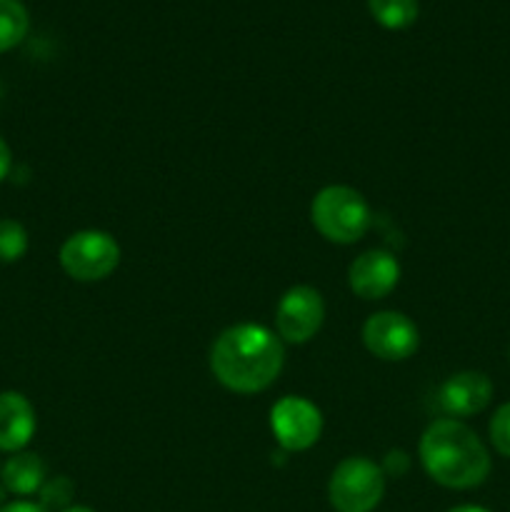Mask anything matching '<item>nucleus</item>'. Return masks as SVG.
Wrapping results in <instances>:
<instances>
[{
	"mask_svg": "<svg viewBox=\"0 0 510 512\" xmlns=\"http://www.w3.org/2000/svg\"><path fill=\"white\" fill-rule=\"evenodd\" d=\"M285 350L280 335L255 323L223 330L210 350V370L233 393H260L283 370Z\"/></svg>",
	"mask_w": 510,
	"mask_h": 512,
	"instance_id": "1",
	"label": "nucleus"
},
{
	"mask_svg": "<svg viewBox=\"0 0 510 512\" xmlns=\"http://www.w3.org/2000/svg\"><path fill=\"white\" fill-rule=\"evenodd\" d=\"M420 463L443 488L470 490L490 475V455L483 440L455 418L435 420L420 438Z\"/></svg>",
	"mask_w": 510,
	"mask_h": 512,
	"instance_id": "2",
	"label": "nucleus"
},
{
	"mask_svg": "<svg viewBox=\"0 0 510 512\" xmlns=\"http://www.w3.org/2000/svg\"><path fill=\"white\" fill-rule=\"evenodd\" d=\"M310 218L325 240L340 245L360 240L373 223L370 205L358 190L348 185H328L320 190L310 205Z\"/></svg>",
	"mask_w": 510,
	"mask_h": 512,
	"instance_id": "3",
	"label": "nucleus"
},
{
	"mask_svg": "<svg viewBox=\"0 0 510 512\" xmlns=\"http://www.w3.org/2000/svg\"><path fill=\"white\" fill-rule=\"evenodd\" d=\"M385 493V473L368 458H348L333 470L328 498L338 512H373Z\"/></svg>",
	"mask_w": 510,
	"mask_h": 512,
	"instance_id": "4",
	"label": "nucleus"
},
{
	"mask_svg": "<svg viewBox=\"0 0 510 512\" xmlns=\"http://www.w3.org/2000/svg\"><path fill=\"white\" fill-rule=\"evenodd\" d=\"M120 245L103 230H80L70 235L60 248V265L65 273L80 283L103 280L118 268Z\"/></svg>",
	"mask_w": 510,
	"mask_h": 512,
	"instance_id": "5",
	"label": "nucleus"
},
{
	"mask_svg": "<svg viewBox=\"0 0 510 512\" xmlns=\"http://www.w3.org/2000/svg\"><path fill=\"white\" fill-rule=\"evenodd\" d=\"M325 320L323 298L310 285H295L280 298L275 308V330L288 343H308Z\"/></svg>",
	"mask_w": 510,
	"mask_h": 512,
	"instance_id": "6",
	"label": "nucleus"
},
{
	"mask_svg": "<svg viewBox=\"0 0 510 512\" xmlns=\"http://www.w3.org/2000/svg\"><path fill=\"white\" fill-rule=\"evenodd\" d=\"M363 343L375 358L395 363V360H408L418 350L420 335L413 320L405 318L403 313L383 310L365 320Z\"/></svg>",
	"mask_w": 510,
	"mask_h": 512,
	"instance_id": "7",
	"label": "nucleus"
},
{
	"mask_svg": "<svg viewBox=\"0 0 510 512\" xmlns=\"http://www.w3.org/2000/svg\"><path fill=\"white\" fill-rule=\"evenodd\" d=\"M270 428H273L275 440L285 450H308L310 445L318 443L320 430H323V415L310 400L288 398L278 400L270 410Z\"/></svg>",
	"mask_w": 510,
	"mask_h": 512,
	"instance_id": "8",
	"label": "nucleus"
},
{
	"mask_svg": "<svg viewBox=\"0 0 510 512\" xmlns=\"http://www.w3.org/2000/svg\"><path fill=\"white\" fill-rule=\"evenodd\" d=\"M493 400V383L485 373L478 370H463L455 373L440 385L438 405L450 418H470L483 413Z\"/></svg>",
	"mask_w": 510,
	"mask_h": 512,
	"instance_id": "9",
	"label": "nucleus"
},
{
	"mask_svg": "<svg viewBox=\"0 0 510 512\" xmlns=\"http://www.w3.org/2000/svg\"><path fill=\"white\" fill-rule=\"evenodd\" d=\"M400 280V265L388 250H368L353 260L348 270V283L358 298L380 300L393 293Z\"/></svg>",
	"mask_w": 510,
	"mask_h": 512,
	"instance_id": "10",
	"label": "nucleus"
},
{
	"mask_svg": "<svg viewBox=\"0 0 510 512\" xmlns=\"http://www.w3.org/2000/svg\"><path fill=\"white\" fill-rule=\"evenodd\" d=\"M35 433V410L25 395L0 393V450L20 453Z\"/></svg>",
	"mask_w": 510,
	"mask_h": 512,
	"instance_id": "11",
	"label": "nucleus"
},
{
	"mask_svg": "<svg viewBox=\"0 0 510 512\" xmlns=\"http://www.w3.org/2000/svg\"><path fill=\"white\" fill-rule=\"evenodd\" d=\"M3 485L13 495L40 493L45 485V465L35 453H15L3 468Z\"/></svg>",
	"mask_w": 510,
	"mask_h": 512,
	"instance_id": "12",
	"label": "nucleus"
},
{
	"mask_svg": "<svg viewBox=\"0 0 510 512\" xmlns=\"http://www.w3.org/2000/svg\"><path fill=\"white\" fill-rule=\"evenodd\" d=\"M28 25V10L20 0H0V53L23 43Z\"/></svg>",
	"mask_w": 510,
	"mask_h": 512,
	"instance_id": "13",
	"label": "nucleus"
},
{
	"mask_svg": "<svg viewBox=\"0 0 510 512\" xmlns=\"http://www.w3.org/2000/svg\"><path fill=\"white\" fill-rule=\"evenodd\" d=\"M370 15L388 30H403L418 18V0H368Z\"/></svg>",
	"mask_w": 510,
	"mask_h": 512,
	"instance_id": "14",
	"label": "nucleus"
},
{
	"mask_svg": "<svg viewBox=\"0 0 510 512\" xmlns=\"http://www.w3.org/2000/svg\"><path fill=\"white\" fill-rule=\"evenodd\" d=\"M28 250V233L15 220H0V263H15Z\"/></svg>",
	"mask_w": 510,
	"mask_h": 512,
	"instance_id": "15",
	"label": "nucleus"
},
{
	"mask_svg": "<svg viewBox=\"0 0 510 512\" xmlns=\"http://www.w3.org/2000/svg\"><path fill=\"white\" fill-rule=\"evenodd\" d=\"M488 433L495 450H498L500 455H505V458H510V403L500 405V408L495 410V415L490 418Z\"/></svg>",
	"mask_w": 510,
	"mask_h": 512,
	"instance_id": "16",
	"label": "nucleus"
},
{
	"mask_svg": "<svg viewBox=\"0 0 510 512\" xmlns=\"http://www.w3.org/2000/svg\"><path fill=\"white\" fill-rule=\"evenodd\" d=\"M40 498H43V508H65L73 498V485L68 478H55L40 488Z\"/></svg>",
	"mask_w": 510,
	"mask_h": 512,
	"instance_id": "17",
	"label": "nucleus"
},
{
	"mask_svg": "<svg viewBox=\"0 0 510 512\" xmlns=\"http://www.w3.org/2000/svg\"><path fill=\"white\" fill-rule=\"evenodd\" d=\"M0 512H48L40 503H28V500H18V503H8L0 508Z\"/></svg>",
	"mask_w": 510,
	"mask_h": 512,
	"instance_id": "18",
	"label": "nucleus"
},
{
	"mask_svg": "<svg viewBox=\"0 0 510 512\" xmlns=\"http://www.w3.org/2000/svg\"><path fill=\"white\" fill-rule=\"evenodd\" d=\"M10 163H13V158H10V148L5 145V140L0 138V180H5V175L10 173Z\"/></svg>",
	"mask_w": 510,
	"mask_h": 512,
	"instance_id": "19",
	"label": "nucleus"
},
{
	"mask_svg": "<svg viewBox=\"0 0 510 512\" xmlns=\"http://www.w3.org/2000/svg\"><path fill=\"white\" fill-rule=\"evenodd\" d=\"M448 512H490L485 508H480V505H458V508L448 510Z\"/></svg>",
	"mask_w": 510,
	"mask_h": 512,
	"instance_id": "20",
	"label": "nucleus"
},
{
	"mask_svg": "<svg viewBox=\"0 0 510 512\" xmlns=\"http://www.w3.org/2000/svg\"><path fill=\"white\" fill-rule=\"evenodd\" d=\"M63 512H95V510H90V508H83V505H73V508H65Z\"/></svg>",
	"mask_w": 510,
	"mask_h": 512,
	"instance_id": "21",
	"label": "nucleus"
}]
</instances>
